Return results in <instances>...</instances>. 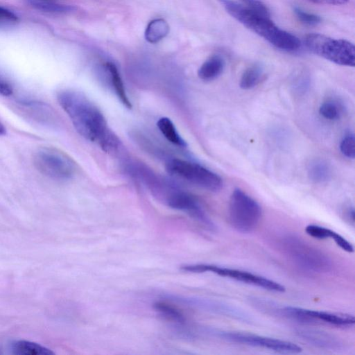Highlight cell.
<instances>
[{"mask_svg":"<svg viewBox=\"0 0 355 355\" xmlns=\"http://www.w3.org/2000/svg\"><path fill=\"white\" fill-rule=\"evenodd\" d=\"M57 98L60 105L82 137L96 142L107 152L118 148L119 139L107 126L101 111L85 94L65 89L60 92Z\"/></svg>","mask_w":355,"mask_h":355,"instance_id":"cell-1","label":"cell"},{"mask_svg":"<svg viewBox=\"0 0 355 355\" xmlns=\"http://www.w3.org/2000/svg\"><path fill=\"white\" fill-rule=\"evenodd\" d=\"M236 21L280 50L293 52L301 46L294 35L278 27L270 19L248 9L234 0H217Z\"/></svg>","mask_w":355,"mask_h":355,"instance_id":"cell-2","label":"cell"},{"mask_svg":"<svg viewBox=\"0 0 355 355\" xmlns=\"http://www.w3.org/2000/svg\"><path fill=\"white\" fill-rule=\"evenodd\" d=\"M306 48L315 55L337 64L354 67L355 48L353 43L320 33H310L304 38Z\"/></svg>","mask_w":355,"mask_h":355,"instance_id":"cell-3","label":"cell"},{"mask_svg":"<svg viewBox=\"0 0 355 355\" xmlns=\"http://www.w3.org/2000/svg\"><path fill=\"white\" fill-rule=\"evenodd\" d=\"M262 215L259 204L240 189H235L230 196L228 207L232 227L242 233L253 231Z\"/></svg>","mask_w":355,"mask_h":355,"instance_id":"cell-4","label":"cell"},{"mask_svg":"<svg viewBox=\"0 0 355 355\" xmlns=\"http://www.w3.org/2000/svg\"><path fill=\"white\" fill-rule=\"evenodd\" d=\"M171 175L211 191H217L223 187L221 178L205 166L179 158L168 159L165 164Z\"/></svg>","mask_w":355,"mask_h":355,"instance_id":"cell-5","label":"cell"},{"mask_svg":"<svg viewBox=\"0 0 355 355\" xmlns=\"http://www.w3.org/2000/svg\"><path fill=\"white\" fill-rule=\"evenodd\" d=\"M283 248L291 261L304 270L323 272L331 268V260L325 254L299 238H284Z\"/></svg>","mask_w":355,"mask_h":355,"instance_id":"cell-6","label":"cell"},{"mask_svg":"<svg viewBox=\"0 0 355 355\" xmlns=\"http://www.w3.org/2000/svg\"><path fill=\"white\" fill-rule=\"evenodd\" d=\"M33 162L42 174L58 180L71 178L76 171L73 160L66 153L53 148L38 149L34 155Z\"/></svg>","mask_w":355,"mask_h":355,"instance_id":"cell-7","label":"cell"},{"mask_svg":"<svg viewBox=\"0 0 355 355\" xmlns=\"http://www.w3.org/2000/svg\"><path fill=\"white\" fill-rule=\"evenodd\" d=\"M181 269L194 273L211 272L221 277H228L274 292L282 293L286 290L283 285L277 282L245 270L205 263L184 265L182 266Z\"/></svg>","mask_w":355,"mask_h":355,"instance_id":"cell-8","label":"cell"},{"mask_svg":"<svg viewBox=\"0 0 355 355\" xmlns=\"http://www.w3.org/2000/svg\"><path fill=\"white\" fill-rule=\"evenodd\" d=\"M216 333L219 337L229 342L267 349L282 354H298L302 350L301 347L292 342L274 338L232 331H220Z\"/></svg>","mask_w":355,"mask_h":355,"instance_id":"cell-9","label":"cell"},{"mask_svg":"<svg viewBox=\"0 0 355 355\" xmlns=\"http://www.w3.org/2000/svg\"><path fill=\"white\" fill-rule=\"evenodd\" d=\"M295 322L304 324L324 323L340 327H349L355 323L354 316L349 313L315 311L294 306Z\"/></svg>","mask_w":355,"mask_h":355,"instance_id":"cell-10","label":"cell"},{"mask_svg":"<svg viewBox=\"0 0 355 355\" xmlns=\"http://www.w3.org/2000/svg\"><path fill=\"white\" fill-rule=\"evenodd\" d=\"M191 300L193 305L207 311L248 324L254 321L252 315L245 310L226 302L211 299H195Z\"/></svg>","mask_w":355,"mask_h":355,"instance_id":"cell-11","label":"cell"},{"mask_svg":"<svg viewBox=\"0 0 355 355\" xmlns=\"http://www.w3.org/2000/svg\"><path fill=\"white\" fill-rule=\"evenodd\" d=\"M297 336L313 346L329 350H338L342 343L334 336L322 331L302 329L297 331Z\"/></svg>","mask_w":355,"mask_h":355,"instance_id":"cell-12","label":"cell"},{"mask_svg":"<svg viewBox=\"0 0 355 355\" xmlns=\"http://www.w3.org/2000/svg\"><path fill=\"white\" fill-rule=\"evenodd\" d=\"M105 70L110 84L121 103L128 109L132 108L131 102L127 95L125 88L118 68L112 62H107Z\"/></svg>","mask_w":355,"mask_h":355,"instance_id":"cell-13","label":"cell"},{"mask_svg":"<svg viewBox=\"0 0 355 355\" xmlns=\"http://www.w3.org/2000/svg\"><path fill=\"white\" fill-rule=\"evenodd\" d=\"M305 232L308 235L318 239H325L331 238L334 241L338 246L347 252H353V245L338 233L316 225H309L305 228Z\"/></svg>","mask_w":355,"mask_h":355,"instance_id":"cell-14","label":"cell"},{"mask_svg":"<svg viewBox=\"0 0 355 355\" xmlns=\"http://www.w3.org/2000/svg\"><path fill=\"white\" fill-rule=\"evenodd\" d=\"M225 67V61L220 55H213L207 58L198 71V77L205 81H209L219 76Z\"/></svg>","mask_w":355,"mask_h":355,"instance_id":"cell-15","label":"cell"},{"mask_svg":"<svg viewBox=\"0 0 355 355\" xmlns=\"http://www.w3.org/2000/svg\"><path fill=\"white\" fill-rule=\"evenodd\" d=\"M169 31V25L165 19H154L146 26L144 37L149 43L156 44L164 39L168 34Z\"/></svg>","mask_w":355,"mask_h":355,"instance_id":"cell-16","label":"cell"},{"mask_svg":"<svg viewBox=\"0 0 355 355\" xmlns=\"http://www.w3.org/2000/svg\"><path fill=\"white\" fill-rule=\"evenodd\" d=\"M12 352L17 355H53L54 352L37 343L17 340L12 344Z\"/></svg>","mask_w":355,"mask_h":355,"instance_id":"cell-17","label":"cell"},{"mask_svg":"<svg viewBox=\"0 0 355 355\" xmlns=\"http://www.w3.org/2000/svg\"><path fill=\"white\" fill-rule=\"evenodd\" d=\"M162 135L171 144L179 147H186L187 143L178 133L175 125L168 117L160 118L157 123Z\"/></svg>","mask_w":355,"mask_h":355,"instance_id":"cell-18","label":"cell"},{"mask_svg":"<svg viewBox=\"0 0 355 355\" xmlns=\"http://www.w3.org/2000/svg\"><path fill=\"white\" fill-rule=\"evenodd\" d=\"M263 76V69L260 64H254L248 67L241 75L239 85L243 89H249L256 86Z\"/></svg>","mask_w":355,"mask_h":355,"instance_id":"cell-19","label":"cell"},{"mask_svg":"<svg viewBox=\"0 0 355 355\" xmlns=\"http://www.w3.org/2000/svg\"><path fill=\"white\" fill-rule=\"evenodd\" d=\"M153 308L168 320L178 324H184L186 321L185 317L180 310L166 302H156L153 304Z\"/></svg>","mask_w":355,"mask_h":355,"instance_id":"cell-20","label":"cell"},{"mask_svg":"<svg viewBox=\"0 0 355 355\" xmlns=\"http://www.w3.org/2000/svg\"><path fill=\"white\" fill-rule=\"evenodd\" d=\"M308 175L314 182H323L329 179L330 169L327 163L322 160H315L309 164Z\"/></svg>","mask_w":355,"mask_h":355,"instance_id":"cell-21","label":"cell"},{"mask_svg":"<svg viewBox=\"0 0 355 355\" xmlns=\"http://www.w3.org/2000/svg\"><path fill=\"white\" fill-rule=\"evenodd\" d=\"M31 5L38 10L53 13H66L76 10L73 6L60 4L49 0H32Z\"/></svg>","mask_w":355,"mask_h":355,"instance_id":"cell-22","label":"cell"},{"mask_svg":"<svg viewBox=\"0 0 355 355\" xmlns=\"http://www.w3.org/2000/svg\"><path fill=\"white\" fill-rule=\"evenodd\" d=\"M319 113L323 118L333 121L339 118L340 109L334 102L326 101L321 104Z\"/></svg>","mask_w":355,"mask_h":355,"instance_id":"cell-23","label":"cell"},{"mask_svg":"<svg viewBox=\"0 0 355 355\" xmlns=\"http://www.w3.org/2000/svg\"><path fill=\"white\" fill-rule=\"evenodd\" d=\"M242 6L260 14L270 16V10L261 0H234Z\"/></svg>","mask_w":355,"mask_h":355,"instance_id":"cell-24","label":"cell"},{"mask_svg":"<svg viewBox=\"0 0 355 355\" xmlns=\"http://www.w3.org/2000/svg\"><path fill=\"white\" fill-rule=\"evenodd\" d=\"M293 12L297 18L304 24L313 26L321 21V17L319 15L306 12L300 8L295 7Z\"/></svg>","mask_w":355,"mask_h":355,"instance_id":"cell-25","label":"cell"},{"mask_svg":"<svg viewBox=\"0 0 355 355\" xmlns=\"http://www.w3.org/2000/svg\"><path fill=\"white\" fill-rule=\"evenodd\" d=\"M341 153L347 157L354 159L355 157V139L353 134L346 135L340 144Z\"/></svg>","mask_w":355,"mask_h":355,"instance_id":"cell-26","label":"cell"},{"mask_svg":"<svg viewBox=\"0 0 355 355\" xmlns=\"http://www.w3.org/2000/svg\"><path fill=\"white\" fill-rule=\"evenodd\" d=\"M17 21L18 17L15 13L0 6V28L12 26Z\"/></svg>","mask_w":355,"mask_h":355,"instance_id":"cell-27","label":"cell"},{"mask_svg":"<svg viewBox=\"0 0 355 355\" xmlns=\"http://www.w3.org/2000/svg\"><path fill=\"white\" fill-rule=\"evenodd\" d=\"M12 93V87L8 81L0 76V95L8 96Z\"/></svg>","mask_w":355,"mask_h":355,"instance_id":"cell-28","label":"cell"},{"mask_svg":"<svg viewBox=\"0 0 355 355\" xmlns=\"http://www.w3.org/2000/svg\"><path fill=\"white\" fill-rule=\"evenodd\" d=\"M318 4L340 6L346 4L349 0H306Z\"/></svg>","mask_w":355,"mask_h":355,"instance_id":"cell-29","label":"cell"},{"mask_svg":"<svg viewBox=\"0 0 355 355\" xmlns=\"http://www.w3.org/2000/svg\"><path fill=\"white\" fill-rule=\"evenodd\" d=\"M345 218L347 221L351 224V225L354 226V209L353 207H349L346 210L345 212Z\"/></svg>","mask_w":355,"mask_h":355,"instance_id":"cell-30","label":"cell"},{"mask_svg":"<svg viewBox=\"0 0 355 355\" xmlns=\"http://www.w3.org/2000/svg\"><path fill=\"white\" fill-rule=\"evenodd\" d=\"M6 133V129L3 125L0 122V136Z\"/></svg>","mask_w":355,"mask_h":355,"instance_id":"cell-31","label":"cell"}]
</instances>
